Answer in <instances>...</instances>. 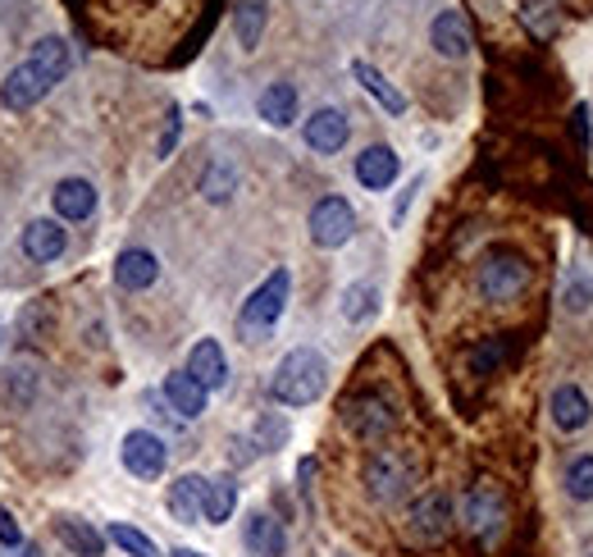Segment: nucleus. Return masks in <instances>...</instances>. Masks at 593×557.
Returning a JSON list of instances; mask_svg holds the SVG:
<instances>
[{"mask_svg": "<svg viewBox=\"0 0 593 557\" xmlns=\"http://www.w3.org/2000/svg\"><path fill=\"white\" fill-rule=\"evenodd\" d=\"M329 384V362L316 347H293L270 375V398L283 402V407H306L316 402Z\"/></svg>", "mask_w": 593, "mask_h": 557, "instance_id": "nucleus-1", "label": "nucleus"}, {"mask_svg": "<svg viewBox=\"0 0 593 557\" xmlns=\"http://www.w3.org/2000/svg\"><path fill=\"white\" fill-rule=\"evenodd\" d=\"M288 288H293L288 270H274L265 284L247 297V307H242V316H238V334H242V343H261L270 329L278 324L283 307H288Z\"/></svg>", "mask_w": 593, "mask_h": 557, "instance_id": "nucleus-2", "label": "nucleus"}, {"mask_svg": "<svg viewBox=\"0 0 593 557\" xmlns=\"http://www.w3.org/2000/svg\"><path fill=\"white\" fill-rule=\"evenodd\" d=\"M411 485H416V466H411L406 452L379 448L375 458L366 462V494L379 502V508H393V502H402L411 494Z\"/></svg>", "mask_w": 593, "mask_h": 557, "instance_id": "nucleus-3", "label": "nucleus"}, {"mask_svg": "<svg viewBox=\"0 0 593 557\" xmlns=\"http://www.w3.org/2000/svg\"><path fill=\"white\" fill-rule=\"evenodd\" d=\"M525 284H530V265L521 251H488L475 270V288L484 301H511L525 293Z\"/></svg>", "mask_w": 593, "mask_h": 557, "instance_id": "nucleus-4", "label": "nucleus"}, {"mask_svg": "<svg viewBox=\"0 0 593 557\" xmlns=\"http://www.w3.org/2000/svg\"><path fill=\"white\" fill-rule=\"evenodd\" d=\"M461 525L471 530L479 544H494L507 525V494L494 485V479H479L471 485V494L461 498Z\"/></svg>", "mask_w": 593, "mask_h": 557, "instance_id": "nucleus-5", "label": "nucleus"}, {"mask_svg": "<svg viewBox=\"0 0 593 557\" xmlns=\"http://www.w3.org/2000/svg\"><path fill=\"white\" fill-rule=\"evenodd\" d=\"M343 425L352 429L356 439L379 443V439H389L398 429V407L383 393H356V398L343 402Z\"/></svg>", "mask_w": 593, "mask_h": 557, "instance_id": "nucleus-6", "label": "nucleus"}, {"mask_svg": "<svg viewBox=\"0 0 593 557\" xmlns=\"http://www.w3.org/2000/svg\"><path fill=\"white\" fill-rule=\"evenodd\" d=\"M406 530L416 544H443L448 530H452V498L443 489L416 498V508H411V517H406Z\"/></svg>", "mask_w": 593, "mask_h": 557, "instance_id": "nucleus-7", "label": "nucleus"}, {"mask_svg": "<svg viewBox=\"0 0 593 557\" xmlns=\"http://www.w3.org/2000/svg\"><path fill=\"white\" fill-rule=\"evenodd\" d=\"M356 234V211L347 206L343 197H320L311 211V242L316 247H343Z\"/></svg>", "mask_w": 593, "mask_h": 557, "instance_id": "nucleus-8", "label": "nucleus"}, {"mask_svg": "<svg viewBox=\"0 0 593 557\" xmlns=\"http://www.w3.org/2000/svg\"><path fill=\"white\" fill-rule=\"evenodd\" d=\"M119 458H123V471H133L138 479H156V475H165L169 452L151 429H133V435H123Z\"/></svg>", "mask_w": 593, "mask_h": 557, "instance_id": "nucleus-9", "label": "nucleus"}, {"mask_svg": "<svg viewBox=\"0 0 593 557\" xmlns=\"http://www.w3.org/2000/svg\"><path fill=\"white\" fill-rule=\"evenodd\" d=\"M347 138H352V123H347L343 110L324 106V110H316L311 119H306V146L320 151V156H333V151H343Z\"/></svg>", "mask_w": 593, "mask_h": 557, "instance_id": "nucleus-10", "label": "nucleus"}, {"mask_svg": "<svg viewBox=\"0 0 593 557\" xmlns=\"http://www.w3.org/2000/svg\"><path fill=\"white\" fill-rule=\"evenodd\" d=\"M46 92L50 87H46L41 73L33 64H19V69L5 73V83H0V106H5V110H33Z\"/></svg>", "mask_w": 593, "mask_h": 557, "instance_id": "nucleus-11", "label": "nucleus"}, {"mask_svg": "<svg viewBox=\"0 0 593 557\" xmlns=\"http://www.w3.org/2000/svg\"><path fill=\"white\" fill-rule=\"evenodd\" d=\"M429 42L438 56H448V60H466L471 56V23L461 10H443L434 19V28H429Z\"/></svg>", "mask_w": 593, "mask_h": 557, "instance_id": "nucleus-12", "label": "nucleus"}, {"mask_svg": "<svg viewBox=\"0 0 593 557\" xmlns=\"http://www.w3.org/2000/svg\"><path fill=\"white\" fill-rule=\"evenodd\" d=\"M64 247H69V234L60 220H33L28 229H23V251H28V261H37V265L60 261Z\"/></svg>", "mask_w": 593, "mask_h": 557, "instance_id": "nucleus-13", "label": "nucleus"}, {"mask_svg": "<svg viewBox=\"0 0 593 557\" xmlns=\"http://www.w3.org/2000/svg\"><path fill=\"white\" fill-rule=\"evenodd\" d=\"M188 375L197 379V384L205 393H215L228 384V362H224V347L215 339H201L192 352H188Z\"/></svg>", "mask_w": 593, "mask_h": 557, "instance_id": "nucleus-14", "label": "nucleus"}, {"mask_svg": "<svg viewBox=\"0 0 593 557\" xmlns=\"http://www.w3.org/2000/svg\"><path fill=\"white\" fill-rule=\"evenodd\" d=\"M242 540L256 557H283L288 553V530H283V521H274L270 512H251L242 521Z\"/></svg>", "mask_w": 593, "mask_h": 557, "instance_id": "nucleus-15", "label": "nucleus"}, {"mask_svg": "<svg viewBox=\"0 0 593 557\" xmlns=\"http://www.w3.org/2000/svg\"><path fill=\"white\" fill-rule=\"evenodd\" d=\"M156 274H161V261L151 257L146 247H128V251H119V261H115V284H119L123 293H142V288H151V284H156Z\"/></svg>", "mask_w": 593, "mask_h": 557, "instance_id": "nucleus-16", "label": "nucleus"}, {"mask_svg": "<svg viewBox=\"0 0 593 557\" xmlns=\"http://www.w3.org/2000/svg\"><path fill=\"white\" fill-rule=\"evenodd\" d=\"M356 179H360V188H370V192L389 188L398 179V151L393 146H366L356 156Z\"/></svg>", "mask_w": 593, "mask_h": 557, "instance_id": "nucleus-17", "label": "nucleus"}, {"mask_svg": "<svg viewBox=\"0 0 593 557\" xmlns=\"http://www.w3.org/2000/svg\"><path fill=\"white\" fill-rule=\"evenodd\" d=\"M201 502H205V479L201 475H178L169 485V517L197 525L201 521Z\"/></svg>", "mask_w": 593, "mask_h": 557, "instance_id": "nucleus-18", "label": "nucleus"}, {"mask_svg": "<svg viewBox=\"0 0 593 557\" xmlns=\"http://www.w3.org/2000/svg\"><path fill=\"white\" fill-rule=\"evenodd\" d=\"M521 23L530 28V37L553 42L566 23V5L561 0H521Z\"/></svg>", "mask_w": 593, "mask_h": 557, "instance_id": "nucleus-19", "label": "nucleus"}, {"mask_svg": "<svg viewBox=\"0 0 593 557\" xmlns=\"http://www.w3.org/2000/svg\"><path fill=\"white\" fill-rule=\"evenodd\" d=\"M165 398H169V407L183 416V420H197L205 412V389L197 384V379L188 370H174L165 375Z\"/></svg>", "mask_w": 593, "mask_h": 557, "instance_id": "nucleus-20", "label": "nucleus"}, {"mask_svg": "<svg viewBox=\"0 0 593 557\" xmlns=\"http://www.w3.org/2000/svg\"><path fill=\"white\" fill-rule=\"evenodd\" d=\"M50 201H56L60 220H87L96 211V188L87 179H64V183H56Z\"/></svg>", "mask_w": 593, "mask_h": 557, "instance_id": "nucleus-21", "label": "nucleus"}, {"mask_svg": "<svg viewBox=\"0 0 593 557\" xmlns=\"http://www.w3.org/2000/svg\"><path fill=\"white\" fill-rule=\"evenodd\" d=\"M553 420L561 425V429H584L589 420H593V402H589V393L584 389H576V384H561L557 393H553Z\"/></svg>", "mask_w": 593, "mask_h": 557, "instance_id": "nucleus-22", "label": "nucleus"}, {"mask_svg": "<svg viewBox=\"0 0 593 557\" xmlns=\"http://www.w3.org/2000/svg\"><path fill=\"white\" fill-rule=\"evenodd\" d=\"M238 508V485H234V475H215V479H205V502H201V521H211V525H224L228 517H234Z\"/></svg>", "mask_w": 593, "mask_h": 557, "instance_id": "nucleus-23", "label": "nucleus"}, {"mask_svg": "<svg viewBox=\"0 0 593 557\" xmlns=\"http://www.w3.org/2000/svg\"><path fill=\"white\" fill-rule=\"evenodd\" d=\"M256 110H261V119L274 123V129H288V123L297 119V87L293 83H270L261 92V100H256Z\"/></svg>", "mask_w": 593, "mask_h": 557, "instance_id": "nucleus-24", "label": "nucleus"}, {"mask_svg": "<svg viewBox=\"0 0 593 557\" xmlns=\"http://www.w3.org/2000/svg\"><path fill=\"white\" fill-rule=\"evenodd\" d=\"M28 64L46 79V87H56V83H64V73H69V46L60 37H41L33 46V60Z\"/></svg>", "mask_w": 593, "mask_h": 557, "instance_id": "nucleus-25", "label": "nucleus"}, {"mask_svg": "<svg viewBox=\"0 0 593 557\" xmlns=\"http://www.w3.org/2000/svg\"><path fill=\"white\" fill-rule=\"evenodd\" d=\"M352 73H356V83L366 87V92H370V96H375V100H379V106L389 110V115H402V110H406V96H402V92H398L389 79H383V73H379L375 64L356 60V64H352Z\"/></svg>", "mask_w": 593, "mask_h": 557, "instance_id": "nucleus-26", "label": "nucleus"}, {"mask_svg": "<svg viewBox=\"0 0 593 557\" xmlns=\"http://www.w3.org/2000/svg\"><path fill=\"white\" fill-rule=\"evenodd\" d=\"M265 14H270V0H238V5H234V28H238L242 50H256V46H261Z\"/></svg>", "mask_w": 593, "mask_h": 557, "instance_id": "nucleus-27", "label": "nucleus"}, {"mask_svg": "<svg viewBox=\"0 0 593 557\" xmlns=\"http://www.w3.org/2000/svg\"><path fill=\"white\" fill-rule=\"evenodd\" d=\"M56 535L79 553V557H100L106 553V540H100V530H92L87 521H79V517H60L56 521Z\"/></svg>", "mask_w": 593, "mask_h": 557, "instance_id": "nucleus-28", "label": "nucleus"}, {"mask_svg": "<svg viewBox=\"0 0 593 557\" xmlns=\"http://www.w3.org/2000/svg\"><path fill=\"white\" fill-rule=\"evenodd\" d=\"M375 311H379V284L360 278V284H347V288H343V320L366 324Z\"/></svg>", "mask_w": 593, "mask_h": 557, "instance_id": "nucleus-29", "label": "nucleus"}, {"mask_svg": "<svg viewBox=\"0 0 593 557\" xmlns=\"http://www.w3.org/2000/svg\"><path fill=\"white\" fill-rule=\"evenodd\" d=\"M238 192V169L228 165V161H211L205 165V174H201V197L205 201H228Z\"/></svg>", "mask_w": 593, "mask_h": 557, "instance_id": "nucleus-30", "label": "nucleus"}, {"mask_svg": "<svg viewBox=\"0 0 593 557\" xmlns=\"http://www.w3.org/2000/svg\"><path fill=\"white\" fill-rule=\"evenodd\" d=\"M561 301H566V311H589V307H593V274H589L584 265H576L571 274H566Z\"/></svg>", "mask_w": 593, "mask_h": 557, "instance_id": "nucleus-31", "label": "nucleus"}, {"mask_svg": "<svg viewBox=\"0 0 593 557\" xmlns=\"http://www.w3.org/2000/svg\"><path fill=\"white\" fill-rule=\"evenodd\" d=\"M507 357H511V343H507V339H488V343L471 347L466 366H471V375H494V370H498Z\"/></svg>", "mask_w": 593, "mask_h": 557, "instance_id": "nucleus-32", "label": "nucleus"}, {"mask_svg": "<svg viewBox=\"0 0 593 557\" xmlns=\"http://www.w3.org/2000/svg\"><path fill=\"white\" fill-rule=\"evenodd\" d=\"M110 540H115V544H119L128 557H161L156 540H146L142 530H133L128 521H115V525H110Z\"/></svg>", "mask_w": 593, "mask_h": 557, "instance_id": "nucleus-33", "label": "nucleus"}, {"mask_svg": "<svg viewBox=\"0 0 593 557\" xmlns=\"http://www.w3.org/2000/svg\"><path fill=\"white\" fill-rule=\"evenodd\" d=\"M566 494L589 502L593 498V458H576L571 471H566Z\"/></svg>", "mask_w": 593, "mask_h": 557, "instance_id": "nucleus-34", "label": "nucleus"}, {"mask_svg": "<svg viewBox=\"0 0 593 557\" xmlns=\"http://www.w3.org/2000/svg\"><path fill=\"white\" fill-rule=\"evenodd\" d=\"M0 544H5L10 553H14V548H23V530H19V521H14L5 508H0Z\"/></svg>", "mask_w": 593, "mask_h": 557, "instance_id": "nucleus-35", "label": "nucleus"}, {"mask_svg": "<svg viewBox=\"0 0 593 557\" xmlns=\"http://www.w3.org/2000/svg\"><path fill=\"white\" fill-rule=\"evenodd\" d=\"M178 129H183V115H178V106L169 110V119H165V138H161V156H169L174 151V142H178Z\"/></svg>", "mask_w": 593, "mask_h": 557, "instance_id": "nucleus-36", "label": "nucleus"}, {"mask_svg": "<svg viewBox=\"0 0 593 557\" xmlns=\"http://www.w3.org/2000/svg\"><path fill=\"white\" fill-rule=\"evenodd\" d=\"M576 133H580V142H589V106L576 110Z\"/></svg>", "mask_w": 593, "mask_h": 557, "instance_id": "nucleus-37", "label": "nucleus"}, {"mask_svg": "<svg viewBox=\"0 0 593 557\" xmlns=\"http://www.w3.org/2000/svg\"><path fill=\"white\" fill-rule=\"evenodd\" d=\"M14 557H41V548H37V544H23Z\"/></svg>", "mask_w": 593, "mask_h": 557, "instance_id": "nucleus-38", "label": "nucleus"}, {"mask_svg": "<svg viewBox=\"0 0 593 557\" xmlns=\"http://www.w3.org/2000/svg\"><path fill=\"white\" fill-rule=\"evenodd\" d=\"M169 557H205V553H197V548H174Z\"/></svg>", "mask_w": 593, "mask_h": 557, "instance_id": "nucleus-39", "label": "nucleus"}, {"mask_svg": "<svg viewBox=\"0 0 593 557\" xmlns=\"http://www.w3.org/2000/svg\"><path fill=\"white\" fill-rule=\"evenodd\" d=\"M589 557H593V553H589Z\"/></svg>", "mask_w": 593, "mask_h": 557, "instance_id": "nucleus-40", "label": "nucleus"}]
</instances>
